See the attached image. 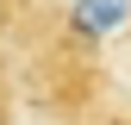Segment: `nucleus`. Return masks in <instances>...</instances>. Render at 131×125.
I'll return each instance as SVG.
<instances>
[{"label": "nucleus", "mask_w": 131, "mask_h": 125, "mask_svg": "<svg viewBox=\"0 0 131 125\" xmlns=\"http://www.w3.org/2000/svg\"><path fill=\"white\" fill-rule=\"evenodd\" d=\"M19 113V88H13V69H6V50H0V125H13Z\"/></svg>", "instance_id": "1"}]
</instances>
